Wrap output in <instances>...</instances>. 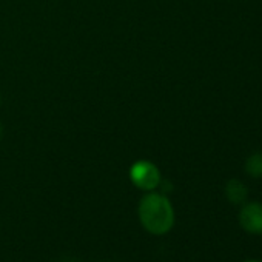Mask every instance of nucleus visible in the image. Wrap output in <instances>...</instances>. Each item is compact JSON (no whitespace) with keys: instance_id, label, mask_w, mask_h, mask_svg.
<instances>
[{"instance_id":"nucleus-5","label":"nucleus","mask_w":262,"mask_h":262,"mask_svg":"<svg viewBox=\"0 0 262 262\" xmlns=\"http://www.w3.org/2000/svg\"><path fill=\"white\" fill-rule=\"evenodd\" d=\"M245 173L251 178H262V153H254L247 159Z\"/></svg>"},{"instance_id":"nucleus-2","label":"nucleus","mask_w":262,"mask_h":262,"mask_svg":"<svg viewBox=\"0 0 262 262\" xmlns=\"http://www.w3.org/2000/svg\"><path fill=\"white\" fill-rule=\"evenodd\" d=\"M129 178L138 188L150 191L161 184V171L150 161H139L129 170Z\"/></svg>"},{"instance_id":"nucleus-6","label":"nucleus","mask_w":262,"mask_h":262,"mask_svg":"<svg viewBox=\"0 0 262 262\" xmlns=\"http://www.w3.org/2000/svg\"><path fill=\"white\" fill-rule=\"evenodd\" d=\"M2 135H4V128H2V125H0V138H2Z\"/></svg>"},{"instance_id":"nucleus-4","label":"nucleus","mask_w":262,"mask_h":262,"mask_svg":"<svg viewBox=\"0 0 262 262\" xmlns=\"http://www.w3.org/2000/svg\"><path fill=\"white\" fill-rule=\"evenodd\" d=\"M225 196L233 204H242V202H245V199L248 196V190L241 181L231 179L225 185Z\"/></svg>"},{"instance_id":"nucleus-7","label":"nucleus","mask_w":262,"mask_h":262,"mask_svg":"<svg viewBox=\"0 0 262 262\" xmlns=\"http://www.w3.org/2000/svg\"><path fill=\"white\" fill-rule=\"evenodd\" d=\"M247 262H262V260H247Z\"/></svg>"},{"instance_id":"nucleus-3","label":"nucleus","mask_w":262,"mask_h":262,"mask_svg":"<svg viewBox=\"0 0 262 262\" xmlns=\"http://www.w3.org/2000/svg\"><path fill=\"white\" fill-rule=\"evenodd\" d=\"M241 227L251 234H262V204L250 202L239 211Z\"/></svg>"},{"instance_id":"nucleus-1","label":"nucleus","mask_w":262,"mask_h":262,"mask_svg":"<svg viewBox=\"0 0 262 262\" xmlns=\"http://www.w3.org/2000/svg\"><path fill=\"white\" fill-rule=\"evenodd\" d=\"M139 219L144 228L151 234H165L174 225V210L167 196L148 193L141 199Z\"/></svg>"}]
</instances>
